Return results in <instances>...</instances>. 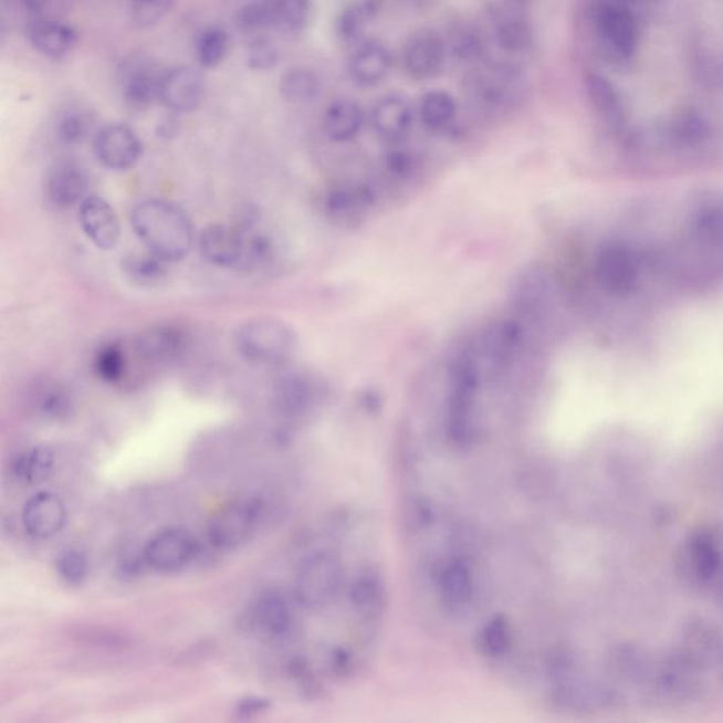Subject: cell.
<instances>
[{"instance_id": "cell-16", "label": "cell", "mask_w": 723, "mask_h": 723, "mask_svg": "<svg viewBox=\"0 0 723 723\" xmlns=\"http://www.w3.org/2000/svg\"><path fill=\"white\" fill-rule=\"evenodd\" d=\"M88 175L76 163H59L45 178V197L55 208H71L85 200L88 191Z\"/></svg>"}, {"instance_id": "cell-4", "label": "cell", "mask_w": 723, "mask_h": 723, "mask_svg": "<svg viewBox=\"0 0 723 723\" xmlns=\"http://www.w3.org/2000/svg\"><path fill=\"white\" fill-rule=\"evenodd\" d=\"M522 345V329L512 319H499L482 331L470 348L481 375H497L512 364Z\"/></svg>"}, {"instance_id": "cell-12", "label": "cell", "mask_w": 723, "mask_h": 723, "mask_svg": "<svg viewBox=\"0 0 723 723\" xmlns=\"http://www.w3.org/2000/svg\"><path fill=\"white\" fill-rule=\"evenodd\" d=\"M206 94V81L200 71L178 65L163 74L159 101L167 109L187 114L201 104Z\"/></svg>"}, {"instance_id": "cell-28", "label": "cell", "mask_w": 723, "mask_h": 723, "mask_svg": "<svg viewBox=\"0 0 723 723\" xmlns=\"http://www.w3.org/2000/svg\"><path fill=\"white\" fill-rule=\"evenodd\" d=\"M130 348L120 343L102 346L95 356V371L99 378L108 384H122L130 374L134 359L130 358Z\"/></svg>"}, {"instance_id": "cell-36", "label": "cell", "mask_w": 723, "mask_h": 723, "mask_svg": "<svg viewBox=\"0 0 723 723\" xmlns=\"http://www.w3.org/2000/svg\"><path fill=\"white\" fill-rule=\"evenodd\" d=\"M512 628L505 616H496L481 633V645L485 653L499 657L507 653L512 646Z\"/></svg>"}, {"instance_id": "cell-8", "label": "cell", "mask_w": 723, "mask_h": 723, "mask_svg": "<svg viewBox=\"0 0 723 723\" xmlns=\"http://www.w3.org/2000/svg\"><path fill=\"white\" fill-rule=\"evenodd\" d=\"M446 60V40L434 29L417 30L405 44L404 65L412 80L434 78L444 69Z\"/></svg>"}, {"instance_id": "cell-38", "label": "cell", "mask_w": 723, "mask_h": 723, "mask_svg": "<svg viewBox=\"0 0 723 723\" xmlns=\"http://www.w3.org/2000/svg\"><path fill=\"white\" fill-rule=\"evenodd\" d=\"M175 0H130V14L136 25L149 29L169 14Z\"/></svg>"}, {"instance_id": "cell-5", "label": "cell", "mask_w": 723, "mask_h": 723, "mask_svg": "<svg viewBox=\"0 0 723 723\" xmlns=\"http://www.w3.org/2000/svg\"><path fill=\"white\" fill-rule=\"evenodd\" d=\"M261 506L256 502L238 501L219 509L208 524V537L213 547L233 552L249 543L256 532Z\"/></svg>"}, {"instance_id": "cell-9", "label": "cell", "mask_w": 723, "mask_h": 723, "mask_svg": "<svg viewBox=\"0 0 723 723\" xmlns=\"http://www.w3.org/2000/svg\"><path fill=\"white\" fill-rule=\"evenodd\" d=\"M197 554V544L182 528H165L150 538L145 548V562L157 573L171 574L180 572L192 562Z\"/></svg>"}, {"instance_id": "cell-20", "label": "cell", "mask_w": 723, "mask_h": 723, "mask_svg": "<svg viewBox=\"0 0 723 723\" xmlns=\"http://www.w3.org/2000/svg\"><path fill=\"white\" fill-rule=\"evenodd\" d=\"M32 48L48 59L67 57L78 43V38L69 24L53 19H34L29 25Z\"/></svg>"}, {"instance_id": "cell-7", "label": "cell", "mask_w": 723, "mask_h": 723, "mask_svg": "<svg viewBox=\"0 0 723 723\" xmlns=\"http://www.w3.org/2000/svg\"><path fill=\"white\" fill-rule=\"evenodd\" d=\"M247 247V229L241 222L238 226L208 227L198 238V249L208 263L239 272H243Z\"/></svg>"}, {"instance_id": "cell-29", "label": "cell", "mask_w": 723, "mask_h": 723, "mask_svg": "<svg viewBox=\"0 0 723 723\" xmlns=\"http://www.w3.org/2000/svg\"><path fill=\"white\" fill-rule=\"evenodd\" d=\"M420 119L427 129L438 132L452 124L457 115L454 96L444 90H432L422 96L419 108Z\"/></svg>"}, {"instance_id": "cell-34", "label": "cell", "mask_w": 723, "mask_h": 723, "mask_svg": "<svg viewBox=\"0 0 723 723\" xmlns=\"http://www.w3.org/2000/svg\"><path fill=\"white\" fill-rule=\"evenodd\" d=\"M229 35L221 29L212 28L206 30L196 44L198 63L203 69H217L226 61L229 53Z\"/></svg>"}, {"instance_id": "cell-11", "label": "cell", "mask_w": 723, "mask_h": 723, "mask_svg": "<svg viewBox=\"0 0 723 723\" xmlns=\"http://www.w3.org/2000/svg\"><path fill=\"white\" fill-rule=\"evenodd\" d=\"M95 153L98 160L111 170H127L140 160L144 146L132 127L112 124L95 137Z\"/></svg>"}, {"instance_id": "cell-24", "label": "cell", "mask_w": 723, "mask_h": 723, "mask_svg": "<svg viewBox=\"0 0 723 723\" xmlns=\"http://www.w3.org/2000/svg\"><path fill=\"white\" fill-rule=\"evenodd\" d=\"M323 125L329 139L349 142L360 134L365 125V114L354 101H335L325 111Z\"/></svg>"}, {"instance_id": "cell-22", "label": "cell", "mask_w": 723, "mask_h": 723, "mask_svg": "<svg viewBox=\"0 0 723 723\" xmlns=\"http://www.w3.org/2000/svg\"><path fill=\"white\" fill-rule=\"evenodd\" d=\"M722 559L717 539L710 533H699L687 544L682 565L691 579L708 584L720 574Z\"/></svg>"}, {"instance_id": "cell-33", "label": "cell", "mask_w": 723, "mask_h": 723, "mask_svg": "<svg viewBox=\"0 0 723 723\" xmlns=\"http://www.w3.org/2000/svg\"><path fill=\"white\" fill-rule=\"evenodd\" d=\"M318 75L307 69H294L282 76L280 93L293 104H310L319 95Z\"/></svg>"}, {"instance_id": "cell-14", "label": "cell", "mask_w": 723, "mask_h": 723, "mask_svg": "<svg viewBox=\"0 0 723 723\" xmlns=\"http://www.w3.org/2000/svg\"><path fill=\"white\" fill-rule=\"evenodd\" d=\"M186 346L187 337L181 329L157 327L136 337L130 349L140 364L157 368V366H165L176 360L185 353Z\"/></svg>"}, {"instance_id": "cell-21", "label": "cell", "mask_w": 723, "mask_h": 723, "mask_svg": "<svg viewBox=\"0 0 723 723\" xmlns=\"http://www.w3.org/2000/svg\"><path fill=\"white\" fill-rule=\"evenodd\" d=\"M371 125L376 134L385 140L396 142L409 134L412 125V111L404 95L390 94L376 102L371 111Z\"/></svg>"}, {"instance_id": "cell-42", "label": "cell", "mask_w": 723, "mask_h": 723, "mask_svg": "<svg viewBox=\"0 0 723 723\" xmlns=\"http://www.w3.org/2000/svg\"><path fill=\"white\" fill-rule=\"evenodd\" d=\"M279 61V51L268 40L258 39L248 51V64L252 70H272Z\"/></svg>"}, {"instance_id": "cell-17", "label": "cell", "mask_w": 723, "mask_h": 723, "mask_svg": "<svg viewBox=\"0 0 723 723\" xmlns=\"http://www.w3.org/2000/svg\"><path fill=\"white\" fill-rule=\"evenodd\" d=\"M65 506L57 495L39 492L23 509V526L30 536L39 539L55 536L65 523Z\"/></svg>"}, {"instance_id": "cell-30", "label": "cell", "mask_w": 723, "mask_h": 723, "mask_svg": "<svg viewBox=\"0 0 723 723\" xmlns=\"http://www.w3.org/2000/svg\"><path fill=\"white\" fill-rule=\"evenodd\" d=\"M441 595L448 608H463L473 593V580L471 569L465 563L455 562L446 568L441 577Z\"/></svg>"}, {"instance_id": "cell-23", "label": "cell", "mask_w": 723, "mask_h": 723, "mask_svg": "<svg viewBox=\"0 0 723 723\" xmlns=\"http://www.w3.org/2000/svg\"><path fill=\"white\" fill-rule=\"evenodd\" d=\"M251 620L264 638L282 639L292 629L293 612L282 594L266 593L253 605Z\"/></svg>"}, {"instance_id": "cell-18", "label": "cell", "mask_w": 723, "mask_h": 723, "mask_svg": "<svg viewBox=\"0 0 723 723\" xmlns=\"http://www.w3.org/2000/svg\"><path fill=\"white\" fill-rule=\"evenodd\" d=\"M370 207V196L362 187H335L324 196L325 217L340 228H356L364 222Z\"/></svg>"}, {"instance_id": "cell-32", "label": "cell", "mask_w": 723, "mask_h": 723, "mask_svg": "<svg viewBox=\"0 0 723 723\" xmlns=\"http://www.w3.org/2000/svg\"><path fill=\"white\" fill-rule=\"evenodd\" d=\"M54 468V454L49 447L40 446L30 448L20 454L14 462V475L24 483H40L50 476Z\"/></svg>"}, {"instance_id": "cell-1", "label": "cell", "mask_w": 723, "mask_h": 723, "mask_svg": "<svg viewBox=\"0 0 723 723\" xmlns=\"http://www.w3.org/2000/svg\"><path fill=\"white\" fill-rule=\"evenodd\" d=\"M130 222L147 251L167 262L181 261L191 252L193 227L176 203L165 200L140 202L132 212Z\"/></svg>"}, {"instance_id": "cell-6", "label": "cell", "mask_w": 723, "mask_h": 723, "mask_svg": "<svg viewBox=\"0 0 723 723\" xmlns=\"http://www.w3.org/2000/svg\"><path fill=\"white\" fill-rule=\"evenodd\" d=\"M554 292L552 273L542 264H531L514 276L509 290V302L518 317L537 318L547 312Z\"/></svg>"}, {"instance_id": "cell-37", "label": "cell", "mask_w": 723, "mask_h": 723, "mask_svg": "<svg viewBox=\"0 0 723 723\" xmlns=\"http://www.w3.org/2000/svg\"><path fill=\"white\" fill-rule=\"evenodd\" d=\"M55 568L61 578L70 585H83L88 578L90 574V564L85 555L78 549L67 548L59 553L57 559H55Z\"/></svg>"}, {"instance_id": "cell-10", "label": "cell", "mask_w": 723, "mask_h": 723, "mask_svg": "<svg viewBox=\"0 0 723 723\" xmlns=\"http://www.w3.org/2000/svg\"><path fill=\"white\" fill-rule=\"evenodd\" d=\"M321 390L319 380L310 371H289L273 387V404L286 419H298L312 411Z\"/></svg>"}, {"instance_id": "cell-40", "label": "cell", "mask_w": 723, "mask_h": 723, "mask_svg": "<svg viewBox=\"0 0 723 723\" xmlns=\"http://www.w3.org/2000/svg\"><path fill=\"white\" fill-rule=\"evenodd\" d=\"M350 598L356 608L369 609L380 602L381 585L379 579L371 577V575H364L355 580L353 590H350Z\"/></svg>"}, {"instance_id": "cell-27", "label": "cell", "mask_w": 723, "mask_h": 723, "mask_svg": "<svg viewBox=\"0 0 723 723\" xmlns=\"http://www.w3.org/2000/svg\"><path fill=\"white\" fill-rule=\"evenodd\" d=\"M167 263L169 262L150 251L132 253L122 261V270L136 286L151 287L157 286L166 279L169 273Z\"/></svg>"}, {"instance_id": "cell-39", "label": "cell", "mask_w": 723, "mask_h": 723, "mask_svg": "<svg viewBox=\"0 0 723 723\" xmlns=\"http://www.w3.org/2000/svg\"><path fill=\"white\" fill-rule=\"evenodd\" d=\"M93 119L83 111H70L61 118L57 134L65 145L81 144L88 136Z\"/></svg>"}, {"instance_id": "cell-35", "label": "cell", "mask_w": 723, "mask_h": 723, "mask_svg": "<svg viewBox=\"0 0 723 723\" xmlns=\"http://www.w3.org/2000/svg\"><path fill=\"white\" fill-rule=\"evenodd\" d=\"M375 3L355 2L340 13L337 24V33L340 40L346 43L355 42L365 32L366 24L375 17Z\"/></svg>"}, {"instance_id": "cell-45", "label": "cell", "mask_w": 723, "mask_h": 723, "mask_svg": "<svg viewBox=\"0 0 723 723\" xmlns=\"http://www.w3.org/2000/svg\"><path fill=\"white\" fill-rule=\"evenodd\" d=\"M389 169L396 175H401L409 169V157L401 155V153H395L389 157Z\"/></svg>"}, {"instance_id": "cell-31", "label": "cell", "mask_w": 723, "mask_h": 723, "mask_svg": "<svg viewBox=\"0 0 723 723\" xmlns=\"http://www.w3.org/2000/svg\"><path fill=\"white\" fill-rule=\"evenodd\" d=\"M496 39L509 53H523L533 44V29L518 12L502 13L497 20Z\"/></svg>"}, {"instance_id": "cell-13", "label": "cell", "mask_w": 723, "mask_h": 723, "mask_svg": "<svg viewBox=\"0 0 723 723\" xmlns=\"http://www.w3.org/2000/svg\"><path fill=\"white\" fill-rule=\"evenodd\" d=\"M163 74L165 71L157 69L150 61H127L120 71L122 98L130 108H147L153 102L159 101Z\"/></svg>"}, {"instance_id": "cell-26", "label": "cell", "mask_w": 723, "mask_h": 723, "mask_svg": "<svg viewBox=\"0 0 723 723\" xmlns=\"http://www.w3.org/2000/svg\"><path fill=\"white\" fill-rule=\"evenodd\" d=\"M32 404L39 416L53 421L67 419L73 411V399L67 387L55 380H43L35 385Z\"/></svg>"}, {"instance_id": "cell-41", "label": "cell", "mask_w": 723, "mask_h": 723, "mask_svg": "<svg viewBox=\"0 0 723 723\" xmlns=\"http://www.w3.org/2000/svg\"><path fill=\"white\" fill-rule=\"evenodd\" d=\"M450 45L461 59H470L480 51V35L471 25L460 24L450 34Z\"/></svg>"}, {"instance_id": "cell-43", "label": "cell", "mask_w": 723, "mask_h": 723, "mask_svg": "<svg viewBox=\"0 0 723 723\" xmlns=\"http://www.w3.org/2000/svg\"><path fill=\"white\" fill-rule=\"evenodd\" d=\"M238 22L247 32H261V30L270 29L268 10L263 0L244 7L239 12Z\"/></svg>"}, {"instance_id": "cell-44", "label": "cell", "mask_w": 723, "mask_h": 723, "mask_svg": "<svg viewBox=\"0 0 723 723\" xmlns=\"http://www.w3.org/2000/svg\"><path fill=\"white\" fill-rule=\"evenodd\" d=\"M270 706L269 701L259 699V696H251V699L242 700L237 708L238 714L243 716H252L259 712L266 711Z\"/></svg>"}, {"instance_id": "cell-25", "label": "cell", "mask_w": 723, "mask_h": 723, "mask_svg": "<svg viewBox=\"0 0 723 723\" xmlns=\"http://www.w3.org/2000/svg\"><path fill=\"white\" fill-rule=\"evenodd\" d=\"M270 29L295 34L308 28L313 19L312 0H263Z\"/></svg>"}, {"instance_id": "cell-15", "label": "cell", "mask_w": 723, "mask_h": 723, "mask_svg": "<svg viewBox=\"0 0 723 723\" xmlns=\"http://www.w3.org/2000/svg\"><path fill=\"white\" fill-rule=\"evenodd\" d=\"M80 222L85 235L102 251L116 248L120 239V222L114 208L101 197H86L80 207Z\"/></svg>"}, {"instance_id": "cell-2", "label": "cell", "mask_w": 723, "mask_h": 723, "mask_svg": "<svg viewBox=\"0 0 723 723\" xmlns=\"http://www.w3.org/2000/svg\"><path fill=\"white\" fill-rule=\"evenodd\" d=\"M237 346L249 364L276 368L293 359L298 339L283 321L263 317L248 321L238 329Z\"/></svg>"}, {"instance_id": "cell-3", "label": "cell", "mask_w": 723, "mask_h": 723, "mask_svg": "<svg viewBox=\"0 0 723 723\" xmlns=\"http://www.w3.org/2000/svg\"><path fill=\"white\" fill-rule=\"evenodd\" d=\"M340 585L343 568L338 559L328 553H314L300 564L295 574V597L305 608L324 609L338 598Z\"/></svg>"}, {"instance_id": "cell-19", "label": "cell", "mask_w": 723, "mask_h": 723, "mask_svg": "<svg viewBox=\"0 0 723 723\" xmlns=\"http://www.w3.org/2000/svg\"><path fill=\"white\" fill-rule=\"evenodd\" d=\"M391 67H394V57L390 51L376 40L362 43L350 55L348 64L350 78L368 88L384 83Z\"/></svg>"}]
</instances>
